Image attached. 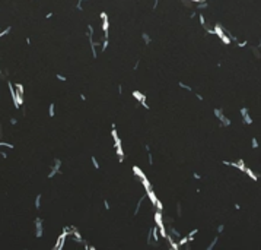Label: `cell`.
Wrapping results in <instances>:
<instances>
[{
  "mask_svg": "<svg viewBox=\"0 0 261 250\" xmlns=\"http://www.w3.org/2000/svg\"><path fill=\"white\" fill-rule=\"evenodd\" d=\"M92 163H93V165H95V168H99V163L96 161V158H95V157H92Z\"/></svg>",
  "mask_w": 261,
  "mask_h": 250,
  "instance_id": "10",
  "label": "cell"
},
{
  "mask_svg": "<svg viewBox=\"0 0 261 250\" xmlns=\"http://www.w3.org/2000/svg\"><path fill=\"white\" fill-rule=\"evenodd\" d=\"M57 79H58V81H63V82L66 81V78H64V76H61V75H57Z\"/></svg>",
  "mask_w": 261,
  "mask_h": 250,
  "instance_id": "13",
  "label": "cell"
},
{
  "mask_svg": "<svg viewBox=\"0 0 261 250\" xmlns=\"http://www.w3.org/2000/svg\"><path fill=\"white\" fill-rule=\"evenodd\" d=\"M0 155H2V158H7V154L5 151H0Z\"/></svg>",
  "mask_w": 261,
  "mask_h": 250,
  "instance_id": "15",
  "label": "cell"
},
{
  "mask_svg": "<svg viewBox=\"0 0 261 250\" xmlns=\"http://www.w3.org/2000/svg\"><path fill=\"white\" fill-rule=\"evenodd\" d=\"M143 38H145V41H146V44H147V42H149V41H150V38H149V35H147V34H143Z\"/></svg>",
  "mask_w": 261,
  "mask_h": 250,
  "instance_id": "12",
  "label": "cell"
},
{
  "mask_svg": "<svg viewBox=\"0 0 261 250\" xmlns=\"http://www.w3.org/2000/svg\"><path fill=\"white\" fill-rule=\"evenodd\" d=\"M251 146H252L254 149H257V148L260 146V143H258V140H257L255 138H252V140H251Z\"/></svg>",
  "mask_w": 261,
  "mask_h": 250,
  "instance_id": "7",
  "label": "cell"
},
{
  "mask_svg": "<svg viewBox=\"0 0 261 250\" xmlns=\"http://www.w3.org/2000/svg\"><path fill=\"white\" fill-rule=\"evenodd\" d=\"M16 123H18V120H16V119H13V117H12V119H10V124H13V126H15Z\"/></svg>",
  "mask_w": 261,
  "mask_h": 250,
  "instance_id": "14",
  "label": "cell"
},
{
  "mask_svg": "<svg viewBox=\"0 0 261 250\" xmlns=\"http://www.w3.org/2000/svg\"><path fill=\"white\" fill-rule=\"evenodd\" d=\"M41 206V195H37V198H35V209H40Z\"/></svg>",
  "mask_w": 261,
  "mask_h": 250,
  "instance_id": "4",
  "label": "cell"
},
{
  "mask_svg": "<svg viewBox=\"0 0 261 250\" xmlns=\"http://www.w3.org/2000/svg\"><path fill=\"white\" fill-rule=\"evenodd\" d=\"M220 120H222V124H223V126H229V124H231V120H229L226 116H222Z\"/></svg>",
  "mask_w": 261,
  "mask_h": 250,
  "instance_id": "5",
  "label": "cell"
},
{
  "mask_svg": "<svg viewBox=\"0 0 261 250\" xmlns=\"http://www.w3.org/2000/svg\"><path fill=\"white\" fill-rule=\"evenodd\" d=\"M80 99H82V101H85V99H86V97H85L83 94H80Z\"/></svg>",
  "mask_w": 261,
  "mask_h": 250,
  "instance_id": "17",
  "label": "cell"
},
{
  "mask_svg": "<svg viewBox=\"0 0 261 250\" xmlns=\"http://www.w3.org/2000/svg\"><path fill=\"white\" fill-rule=\"evenodd\" d=\"M54 108H56V105L51 102V104H50V108H48V114H50V117L54 116Z\"/></svg>",
  "mask_w": 261,
  "mask_h": 250,
  "instance_id": "8",
  "label": "cell"
},
{
  "mask_svg": "<svg viewBox=\"0 0 261 250\" xmlns=\"http://www.w3.org/2000/svg\"><path fill=\"white\" fill-rule=\"evenodd\" d=\"M236 44H238V47L242 48V47H245L247 44H248V40H244V41H241V42H236Z\"/></svg>",
  "mask_w": 261,
  "mask_h": 250,
  "instance_id": "9",
  "label": "cell"
},
{
  "mask_svg": "<svg viewBox=\"0 0 261 250\" xmlns=\"http://www.w3.org/2000/svg\"><path fill=\"white\" fill-rule=\"evenodd\" d=\"M15 86H16V92L21 94V95H23V85L22 83H16Z\"/></svg>",
  "mask_w": 261,
  "mask_h": 250,
  "instance_id": "6",
  "label": "cell"
},
{
  "mask_svg": "<svg viewBox=\"0 0 261 250\" xmlns=\"http://www.w3.org/2000/svg\"><path fill=\"white\" fill-rule=\"evenodd\" d=\"M245 114H248V108H241V116H245Z\"/></svg>",
  "mask_w": 261,
  "mask_h": 250,
  "instance_id": "11",
  "label": "cell"
},
{
  "mask_svg": "<svg viewBox=\"0 0 261 250\" xmlns=\"http://www.w3.org/2000/svg\"><path fill=\"white\" fill-rule=\"evenodd\" d=\"M223 228H225L223 225H219V227H217V231H219V233H222V231H223Z\"/></svg>",
  "mask_w": 261,
  "mask_h": 250,
  "instance_id": "16",
  "label": "cell"
},
{
  "mask_svg": "<svg viewBox=\"0 0 261 250\" xmlns=\"http://www.w3.org/2000/svg\"><path fill=\"white\" fill-rule=\"evenodd\" d=\"M35 236L38 239L42 237V219L41 218H37L35 219Z\"/></svg>",
  "mask_w": 261,
  "mask_h": 250,
  "instance_id": "1",
  "label": "cell"
},
{
  "mask_svg": "<svg viewBox=\"0 0 261 250\" xmlns=\"http://www.w3.org/2000/svg\"><path fill=\"white\" fill-rule=\"evenodd\" d=\"M242 119H244V123H245V124H252V119H251L250 114H245V116H242Z\"/></svg>",
  "mask_w": 261,
  "mask_h": 250,
  "instance_id": "3",
  "label": "cell"
},
{
  "mask_svg": "<svg viewBox=\"0 0 261 250\" xmlns=\"http://www.w3.org/2000/svg\"><path fill=\"white\" fill-rule=\"evenodd\" d=\"M245 173H247V175H250V177H251V179H252L254 181H255L257 179H258V177H257V175L254 174V173H252V170H251V168H245Z\"/></svg>",
  "mask_w": 261,
  "mask_h": 250,
  "instance_id": "2",
  "label": "cell"
}]
</instances>
